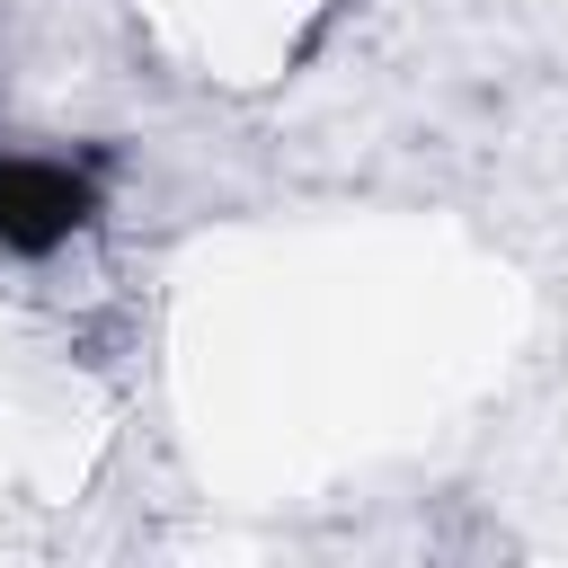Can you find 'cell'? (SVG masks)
<instances>
[{"label": "cell", "mask_w": 568, "mask_h": 568, "mask_svg": "<svg viewBox=\"0 0 568 568\" xmlns=\"http://www.w3.org/2000/svg\"><path fill=\"white\" fill-rule=\"evenodd\" d=\"M106 213V169L89 151H0V257L44 266Z\"/></svg>", "instance_id": "obj_1"}]
</instances>
